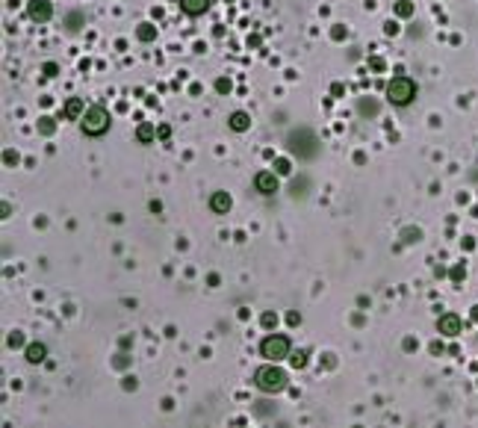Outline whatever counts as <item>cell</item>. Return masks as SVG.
Wrapping results in <instances>:
<instances>
[{"label": "cell", "mask_w": 478, "mask_h": 428, "mask_svg": "<svg viewBox=\"0 0 478 428\" xmlns=\"http://www.w3.org/2000/svg\"><path fill=\"white\" fill-rule=\"evenodd\" d=\"M216 89H219L222 95H224V92H230V80H224V77H222V80H216Z\"/></svg>", "instance_id": "cell-19"}, {"label": "cell", "mask_w": 478, "mask_h": 428, "mask_svg": "<svg viewBox=\"0 0 478 428\" xmlns=\"http://www.w3.org/2000/svg\"><path fill=\"white\" fill-rule=\"evenodd\" d=\"M27 12H30V18L32 21H50V15H53V6H50V0H30L27 3Z\"/></svg>", "instance_id": "cell-6"}, {"label": "cell", "mask_w": 478, "mask_h": 428, "mask_svg": "<svg viewBox=\"0 0 478 428\" xmlns=\"http://www.w3.org/2000/svg\"><path fill=\"white\" fill-rule=\"evenodd\" d=\"M80 127H83L86 136H103L109 130V112H106V106H100V103L89 106L83 112V118H80Z\"/></svg>", "instance_id": "cell-1"}, {"label": "cell", "mask_w": 478, "mask_h": 428, "mask_svg": "<svg viewBox=\"0 0 478 428\" xmlns=\"http://www.w3.org/2000/svg\"><path fill=\"white\" fill-rule=\"evenodd\" d=\"M416 98V83L411 77H393L387 83V100L393 106H408Z\"/></svg>", "instance_id": "cell-2"}, {"label": "cell", "mask_w": 478, "mask_h": 428, "mask_svg": "<svg viewBox=\"0 0 478 428\" xmlns=\"http://www.w3.org/2000/svg\"><path fill=\"white\" fill-rule=\"evenodd\" d=\"M210 3H213V0H180V9H183L186 15H204V12L210 9Z\"/></svg>", "instance_id": "cell-9"}, {"label": "cell", "mask_w": 478, "mask_h": 428, "mask_svg": "<svg viewBox=\"0 0 478 428\" xmlns=\"http://www.w3.org/2000/svg\"><path fill=\"white\" fill-rule=\"evenodd\" d=\"M227 124H230V130L242 133V130H248V127H251V115H248V112H242V109H236V112H230Z\"/></svg>", "instance_id": "cell-8"}, {"label": "cell", "mask_w": 478, "mask_h": 428, "mask_svg": "<svg viewBox=\"0 0 478 428\" xmlns=\"http://www.w3.org/2000/svg\"><path fill=\"white\" fill-rule=\"evenodd\" d=\"M275 322H278V319H275V316H272V313H266V316H263V325H266V328H272V325H275Z\"/></svg>", "instance_id": "cell-24"}, {"label": "cell", "mask_w": 478, "mask_h": 428, "mask_svg": "<svg viewBox=\"0 0 478 428\" xmlns=\"http://www.w3.org/2000/svg\"><path fill=\"white\" fill-rule=\"evenodd\" d=\"M260 352H263V358H269V361H284V358H289V340H287L284 334H269V337L263 340Z\"/></svg>", "instance_id": "cell-4"}, {"label": "cell", "mask_w": 478, "mask_h": 428, "mask_svg": "<svg viewBox=\"0 0 478 428\" xmlns=\"http://www.w3.org/2000/svg\"><path fill=\"white\" fill-rule=\"evenodd\" d=\"M44 358H47V346L44 343H30L27 346V361L30 363H41Z\"/></svg>", "instance_id": "cell-11"}, {"label": "cell", "mask_w": 478, "mask_h": 428, "mask_svg": "<svg viewBox=\"0 0 478 428\" xmlns=\"http://www.w3.org/2000/svg\"><path fill=\"white\" fill-rule=\"evenodd\" d=\"M396 15H399V18H411V15H414V6H411L408 0H399V3H396Z\"/></svg>", "instance_id": "cell-15"}, {"label": "cell", "mask_w": 478, "mask_h": 428, "mask_svg": "<svg viewBox=\"0 0 478 428\" xmlns=\"http://www.w3.org/2000/svg\"><path fill=\"white\" fill-rule=\"evenodd\" d=\"M254 384L263 390V393H281L284 387H287V372L284 369H278V366H260L257 372H254Z\"/></svg>", "instance_id": "cell-3"}, {"label": "cell", "mask_w": 478, "mask_h": 428, "mask_svg": "<svg viewBox=\"0 0 478 428\" xmlns=\"http://www.w3.org/2000/svg\"><path fill=\"white\" fill-rule=\"evenodd\" d=\"M157 136H159V139H168V136H171V127H168V124H159Z\"/></svg>", "instance_id": "cell-20"}, {"label": "cell", "mask_w": 478, "mask_h": 428, "mask_svg": "<svg viewBox=\"0 0 478 428\" xmlns=\"http://www.w3.org/2000/svg\"><path fill=\"white\" fill-rule=\"evenodd\" d=\"M210 210H213V213H227V210H230V195H227V192H213Z\"/></svg>", "instance_id": "cell-10"}, {"label": "cell", "mask_w": 478, "mask_h": 428, "mask_svg": "<svg viewBox=\"0 0 478 428\" xmlns=\"http://www.w3.org/2000/svg\"><path fill=\"white\" fill-rule=\"evenodd\" d=\"M292 363H295V366H304V363H307V355H304V352H298V355L292 358Z\"/></svg>", "instance_id": "cell-23"}, {"label": "cell", "mask_w": 478, "mask_h": 428, "mask_svg": "<svg viewBox=\"0 0 478 428\" xmlns=\"http://www.w3.org/2000/svg\"><path fill=\"white\" fill-rule=\"evenodd\" d=\"M9 346H12V349H15V346H24V337H21V334L15 331V334L9 337Z\"/></svg>", "instance_id": "cell-21"}, {"label": "cell", "mask_w": 478, "mask_h": 428, "mask_svg": "<svg viewBox=\"0 0 478 428\" xmlns=\"http://www.w3.org/2000/svg\"><path fill=\"white\" fill-rule=\"evenodd\" d=\"M38 130H41L44 136H50V133H53V118H47V115L38 118Z\"/></svg>", "instance_id": "cell-16"}, {"label": "cell", "mask_w": 478, "mask_h": 428, "mask_svg": "<svg viewBox=\"0 0 478 428\" xmlns=\"http://www.w3.org/2000/svg\"><path fill=\"white\" fill-rule=\"evenodd\" d=\"M136 35H139V41H154L157 38V27L154 24H139Z\"/></svg>", "instance_id": "cell-14"}, {"label": "cell", "mask_w": 478, "mask_h": 428, "mask_svg": "<svg viewBox=\"0 0 478 428\" xmlns=\"http://www.w3.org/2000/svg\"><path fill=\"white\" fill-rule=\"evenodd\" d=\"M65 118H83V100L80 98H71L65 103Z\"/></svg>", "instance_id": "cell-13"}, {"label": "cell", "mask_w": 478, "mask_h": 428, "mask_svg": "<svg viewBox=\"0 0 478 428\" xmlns=\"http://www.w3.org/2000/svg\"><path fill=\"white\" fill-rule=\"evenodd\" d=\"M473 319H476V322H478V307H476V310H473Z\"/></svg>", "instance_id": "cell-26"}, {"label": "cell", "mask_w": 478, "mask_h": 428, "mask_svg": "<svg viewBox=\"0 0 478 428\" xmlns=\"http://www.w3.org/2000/svg\"><path fill=\"white\" fill-rule=\"evenodd\" d=\"M384 30H387V35H396V33H399V27H396V24H393V21H390V24H387V27H384Z\"/></svg>", "instance_id": "cell-25"}, {"label": "cell", "mask_w": 478, "mask_h": 428, "mask_svg": "<svg viewBox=\"0 0 478 428\" xmlns=\"http://www.w3.org/2000/svg\"><path fill=\"white\" fill-rule=\"evenodd\" d=\"M275 171H278V174H289V171H292V168H289V160H284V157L275 160Z\"/></svg>", "instance_id": "cell-17"}, {"label": "cell", "mask_w": 478, "mask_h": 428, "mask_svg": "<svg viewBox=\"0 0 478 428\" xmlns=\"http://www.w3.org/2000/svg\"><path fill=\"white\" fill-rule=\"evenodd\" d=\"M154 136H157V127H154V124H148V121H142V124H139V130H136V139H139L142 145H148V142H154Z\"/></svg>", "instance_id": "cell-12"}, {"label": "cell", "mask_w": 478, "mask_h": 428, "mask_svg": "<svg viewBox=\"0 0 478 428\" xmlns=\"http://www.w3.org/2000/svg\"><path fill=\"white\" fill-rule=\"evenodd\" d=\"M416 239H419V230L408 228V230H405V242H416Z\"/></svg>", "instance_id": "cell-18"}, {"label": "cell", "mask_w": 478, "mask_h": 428, "mask_svg": "<svg viewBox=\"0 0 478 428\" xmlns=\"http://www.w3.org/2000/svg\"><path fill=\"white\" fill-rule=\"evenodd\" d=\"M254 186H257L263 195H275V192H278V174H275V171H260V174L254 177Z\"/></svg>", "instance_id": "cell-7"}, {"label": "cell", "mask_w": 478, "mask_h": 428, "mask_svg": "<svg viewBox=\"0 0 478 428\" xmlns=\"http://www.w3.org/2000/svg\"><path fill=\"white\" fill-rule=\"evenodd\" d=\"M56 71H59V68H56V62H44V74H47V77H53Z\"/></svg>", "instance_id": "cell-22"}, {"label": "cell", "mask_w": 478, "mask_h": 428, "mask_svg": "<svg viewBox=\"0 0 478 428\" xmlns=\"http://www.w3.org/2000/svg\"><path fill=\"white\" fill-rule=\"evenodd\" d=\"M461 328H464V322H461L458 313H443V316L437 319V331H440L443 337H458Z\"/></svg>", "instance_id": "cell-5"}]
</instances>
